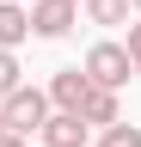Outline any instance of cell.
Listing matches in <instances>:
<instances>
[{
  "mask_svg": "<svg viewBox=\"0 0 141 147\" xmlns=\"http://www.w3.org/2000/svg\"><path fill=\"white\" fill-rule=\"evenodd\" d=\"M0 123H6V135H37L49 123V92H37V86L6 92V98H0Z\"/></svg>",
  "mask_w": 141,
  "mask_h": 147,
  "instance_id": "obj_1",
  "label": "cell"
},
{
  "mask_svg": "<svg viewBox=\"0 0 141 147\" xmlns=\"http://www.w3.org/2000/svg\"><path fill=\"white\" fill-rule=\"evenodd\" d=\"M80 74H86L92 86L123 92V86H129V74H135V61H129V49H123V43H92V49H86V61H80Z\"/></svg>",
  "mask_w": 141,
  "mask_h": 147,
  "instance_id": "obj_2",
  "label": "cell"
},
{
  "mask_svg": "<svg viewBox=\"0 0 141 147\" xmlns=\"http://www.w3.org/2000/svg\"><path fill=\"white\" fill-rule=\"evenodd\" d=\"M25 12H31V37H49V43L80 25V6H74V0H37V6H25Z\"/></svg>",
  "mask_w": 141,
  "mask_h": 147,
  "instance_id": "obj_3",
  "label": "cell"
},
{
  "mask_svg": "<svg viewBox=\"0 0 141 147\" xmlns=\"http://www.w3.org/2000/svg\"><path fill=\"white\" fill-rule=\"evenodd\" d=\"M86 92H92V80H86L80 67H55V80H49V110H74L80 117Z\"/></svg>",
  "mask_w": 141,
  "mask_h": 147,
  "instance_id": "obj_4",
  "label": "cell"
},
{
  "mask_svg": "<svg viewBox=\"0 0 141 147\" xmlns=\"http://www.w3.org/2000/svg\"><path fill=\"white\" fill-rule=\"evenodd\" d=\"M80 123L86 129H111V123H123V98L111 86H92L86 92V104H80Z\"/></svg>",
  "mask_w": 141,
  "mask_h": 147,
  "instance_id": "obj_5",
  "label": "cell"
},
{
  "mask_svg": "<svg viewBox=\"0 0 141 147\" xmlns=\"http://www.w3.org/2000/svg\"><path fill=\"white\" fill-rule=\"evenodd\" d=\"M43 147H86V123L74 117V110H49V123L37 129Z\"/></svg>",
  "mask_w": 141,
  "mask_h": 147,
  "instance_id": "obj_6",
  "label": "cell"
},
{
  "mask_svg": "<svg viewBox=\"0 0 141 147\" xmlns=\"http://www.w3.org/2000/svg\"><path fill=\"white\" fill-rule=\"evenodd\" d=\"M25 37H31V12L19 0H0V49H19Z\"/></svg>",
  "mask_w": 141,
  "mask_h": 147,
  "instance_id": "obj_7",
  "label": "cell"
},
{
  "mask_svg": "<svg viewBox=\"0 0 141 147\" xmlns=\"http://www.w3.org/2000/svg\"><path fill=\"white\" fill-rule=\"evenodd\" d=\"M80 6H86V18H92V25H129V0H80Z\"/></svg>",
  "mask_w": 141,
  "mask_h": 147,
  "instance_id": "obj_8",
  "label": "cell"
},
{
  "mask_svg": "<svg viewBox=\"0 0 141 147\" xmlns=\"http://www.w3.org/2000/svg\"><path fill=\"white\" fill-rule=\"evenodd\" d=\"M98 147H141V129L135 123H111V129H98Z\"/></svg>",
  "mask_w": 141,
  "mask_h": 147,
  "instance_id": "obj_9",
  "label": "cell"
},
{
  "mask_svg": "<svg viewBox=\"0 0 141 147\" xmlns=\"http://www.w3.org/2000/svg\"><path fill=\"white\" fill-rule=\"evenodd\" d=\"M25 80H19V55L12 49H0V98H6V92H19Z\"/></svg>",
  "mask_w": 141,
  "mask_h": 147,
  "instance_id": "obj_10",
  "label": "cell"
},
{
  "mask_svg": "<svg viewBox=\"0 0 141 147\" xmlns=\"http://www.w3.org/2000/svg\"><path fill=\"white\" fill-rule=\"evenodd\" d=\"M123 49H129V61H135V74H141V25H129V43H123Z\"/></svg>",
  "mask_w": 141,
  "mask_h": 147,
  "instance_id": "obj_11",
  "label": "cell"
},
{
  "mask_svg": "<svg viewBox=\"0 0 141 147\" xmlns=\"http://www.w3.org/2000/svg\"><path fill=\"white\" fill-rule=\"evenodd\" d=\"M0 147H25V135H0Z\"/></svg>",
  "mask_w": 141,
  "mask_h": 147,
  "instance_id": "obj_12",
  "label": "cell"
},
{
  "mask_svg": "<svg viewBox=\"0 0 141 147\" xmlns=\"http://www.w3.org/2000/svg\"><path fill=\"white\" fill-rule=\"evenodd\" d=\"M129 6H135V12H141V0H129Z\"/></svg>",
  "mask_w": 141,
  "mask_h": 147,
  "instance_id": "obj_13",
  "label": "cell"
},
{
  "mask_svg": "<svg viewBox=\"0 0 141 147\" xmlns=\"http://www.w3.org/2000/svg\"><path fill=\"white\" fill-rule=\"evenodd\" d=\"M0 135H6V123H0Z\"/></svg>",
  "mask_w": 141,
  "mask_h": 147,
  "instance_id": "obj_14",
  "label": "cell"
},
{
  "mask_svg": "<svg viewBox=\"0 0 141 147\" xmlns=\"http://www.w3.org/2000/svg\"><path fill=\"white\" fill-rule=\"evenodd\" d=\"M74 6H80V0H74Z\"/></svg>",
  "mask_w": 141,
  "mask_h": 147,
  "instance_id": "obj_15",
  "label": "cell"
}]
</instances>
